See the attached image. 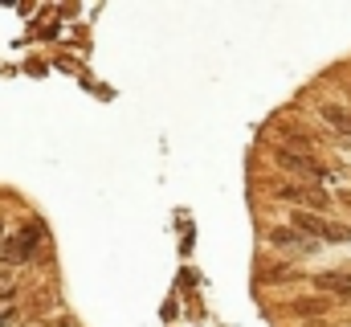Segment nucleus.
Segmentation results:
<instances>
[{"mask_svg":"<svg viewBox=\"0 0 351 327\" xmlns=\"http://www.w3.org/2000/svg\"><path fill=\"white\" fill-rule=\"evenodd\" d=\"M37 242H41V225H37V221H29V225H21V229L4 242L0 253H4V262H25V258L37 249Z\"/></svg>","mask_w":351,"mask_h":327,"instance_id":"f03ea898","label":"nucleus"},{"mask_svg":"<svg viewBox=\"0 0 351 327\" xmlns=\"http://www.w3.org/2000/svg\"><path fill=\"white\" fill-rule=\"evenodd\" d=\"M12 315H16V299L12 295H0V327H8Z\"/></svg>","mask_w":351,"mask_h":327,"instance_id":"6e6552de","label":"nucleus"},{"mask_svg":"<svg viewBox=\"0 0 351 327\" xmlns=\"http://www.w3.org/2000/svg\"><path fill=\"white\" fill-rule=\"evenodd\" d=\"M315 286L327 291V295H335V299H351V274H319Z\"/></svg>","mask_w":351,"mask_h":327,"instance_id":"423d86ee","label":"nucleus"},{"mask_svg":"<svg viewBox=\"0 0 351 327\" xmlns=\"http://www.w3.org/2000/svg\"><path fill=\"white\" fill-rule=\"evenodd\" d=\"M269 242L278 245V249H298V253H311V249H315V238H306V234H298V229H294V225H286V229H274V234H269Z\"/></svg>","mask_w":351,"mask_h":327,"instance_id":"7ed1b4c3","label":"nucleus"},{"mask_svg":"<svg viewBox=\"0 0 351 327\" xmlns=\"http://www.w3.org/2000/svg\"><path fill=\"white\" fill-rule=\"evenodd\" d=\"M282 168L302 172V176H311V180H323V176H327V168H323V164H315L311 156H298V152H282Z\"/></svg>","mask_w":351,"mask_h":327,"instance_id":"20e7f679","label":"nucleus"},{"mask_svg":"<svg viewBox=\"0 0 351 327\" xmlns=\"http://www.w3.org/2000/svg\"><path fill=\"white\" fill-rule=\"evenodd\" d=\"M323 119H327L335 131L351 135V111H348V106H335V102H327V106H323Z\"/></svg>","mask_w":351,"mask_h":327,"instance_id":"0eeeda50","label":"nucleus"},{"mask_svg":"<svg viewBox=\"0 0 351 327\" xmlns=\"http://www.w3.org/2000/svg\"><path fill=\"white\" fill-rule=\"evenodd\" d=\"M0 234H4V221H0Z\"/></svg>","mask_w":351,"mask_h":327,"instance_id":"1a4fd4ad","label":"nucleus"},{"mask_svg":"<svg viewBox=\"0 0 351 327\" xmlns=\"http://www.w3.org/2000/svg\"><path fill=\"white\" fill-rule=\"evenodd\" d=\"M278 196H282V201H306L311 209H327V201H331V196H327L323 188H315V184H306V188H282Z\"/></svg>","mask_w":351,"mask_h":327,"instance_id":"39448f33","label":"nucleus"},{"mask_svg":"<svg viewBox=\"0 0 351 327\" xmlns=\"http://www.w3.org/2000/svg\"><path fill=\"white\" fill-rule=\"evenodd\" d=\"M294 229H298V234H306V238H315V242H351L348 225L323 221L319 213H306V209H298V213H294Z\"/></svg>","mask_w":351,"mask_h":327,"instance_id":"f257e3e1","label":"nucleus"}]
</instances>
